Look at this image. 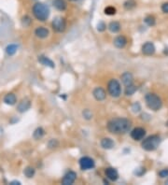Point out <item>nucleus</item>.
Wrapping results in <instances>:
<instances>
[{"mask_svg": "<svg viewBox=\"0 0 168 185\" xmlns=\"http://www.w3.org/2000/svg\"><path fill=\"white\" fill-rule=\"evenodd\" d=\"M131 122L125 118H116L108 122L107 130L112 134H124L128 132L131 128Z\"/></svg>", "mask_w": 168, "mask_h": 185, "instance_id": "nucleus-1", "label": "nucleus"}, {"mask_svg": "<svg viewBox=\"0 0 168 185\" xmlns=\"http://www.w3.org/2000/svg\"><path fill=\"white\" fill-rule=\"evenodd\" d=\"M33 14L37 20L40 22L46 21L50 16V9L49 8L41 2H37L33 6Z\"/></svg>", "mask_w": 168, "mask_h": 185, "instance_id": "nucleus-2", "label": "nucleus"}, {"mask_svg": "<svg viewBox=\"0 0 168 185\" xmlns=\"http://www.w3.org/2000/svg\"><path fill=\"white\" fill-rule=\"evenodd\" d=\"M145 101H146V104L149 107V109H150L154 111L159 110L163 106L161 98L155 94H148L145 96Z\"/></svg>", "mask_w": 168, "mask_h": 185, "instance_id": "nucleus-3", "label": "nucleus"}, {"mask_svg": "<svg viewBox=\"0 0 168 185\" xmlns=\"http://www.w3.org/2000/svg\"><path fill=\"white\" fill-rule=\"evenodd\" d=\"M159 144H160V137L154 135L144 139V141L142 142V148L148 151H152L158 148Z\"/></svg>", "mask_w": 168, "mask_h": 185, "instance_id": "nucleus-4", "label": "nucleus"}, {"mask_svg": "<svg viewBox=\"0 0 168 185\" xmlns=\"http://www.w3.org/2000/svg\"><path fill=\"white\" fill-rule=\"evenodd\" d=\"M107 90H108L109 94L111 96H113V97H119L121 95V84L115 79L109 80V82L107 84Z\"/></svg>", "mask_w": 168, "mask_h": 185, "instance_id": "nucleus-5", "label": "nucleus"}, {"mask_svg": "<svg viewBox=\"0 0 168 185\" xmlns=\"http://www.w3.org/2000/svg\"><path fill=\"white\" fill-rule=\"evenodd\" d=\"M51 26L53 28V30H55L56 32H64L65 30V27H66V23L65 20L62 17H56L52 23H51Z\"/></svg>", "mask_w": 168, "mask_h": 185, "instance_id": "nucleus-6", "label": "nucleus"}, {"mask_svg": "<svg viewBox=\"0 0 168 185\" xmlns=\"http://www.w3.org/2000/svg\"><path fill=\"white\" fill-rule=\"evenodd\" d=\"M79 165L82 170H88L94 167V161L90 157H82L79 160Z\"/></svg>", "mask_w": 168, "mask_h": 185, "instance_id": "nucleus-7", "label": "nucleus"}, {"mask_svg": "<svg viewBox=\"0 0 168 185\" xmlns=\"http://www.w3.org/2000/svg\"><path fill=\"white\" fill-rule=\"evenodd\" d=\"M146 135V130L142 127H136L131 132V137L134 140H141Z\"/></svg>", "mask_w": 168, "mask_h": 185, "instance_id": "nucleus-8", "label": "nucleus"}, {"mask_svg": "<svg viewBox=\"0 0 168 185\" xmlns=\"http://www.w3.org/2000/svg\"><path fill=\"white\" fill-rule=\"evenodd\" d=\"M76 179H77V174L74 171H69L65 175L62 182L64 185H70V184H73L75 182Z\"/></svg>", "mask_w": 168, "mask_h": 185, "instance_id": "nucleus-9", "label": "nucleus"}, {"mask_svg": "<svg viewBox=\"0 0 168 185\" xmlns=\"http://www.w3.org/2000/svg\"><path fill=\"white\" fill-rule=\"evenodd\" d=\"M93 94L94 96V98L96 99V100L98 101H103L106 99L107 97V94H106V91L101 88V87H97L93 90Z\"/></svg>", "mask_w": 168, "mask_h": 185, "instance_id": "nucleus-10", "label": "nucleus"}, {"mask_svg": "<svg viewBox=\"0 0 168 185\" xmlns=\"http://www.w3.org/2000/svg\"><path fill=\"white\" fill-rule=\"evenodd\" d=\"M105 174H106L107 178L108 180H112V181L117 180L118 178H119V173H118V171H117L115 168H113V167H108V168H107L106 171H105Z\"/></svg>", "mask_w": 168, "mask_h": 185, "instance_id": "nucleus-11", "label": "nucleus"}, {"mask_svg": "<svg viewBox=\"0 0 168 185\" xmlns=\"http://www.w3.org/2000/svg\"><path fill=\"white\" fill-rule=\"evenodd\" d=\"M30 107H31V102H30V100H28V99H23V100H22V101L19 103L17 109H18L19 112L23 113V112H25V111H27L28 109H29Z\"/></svg>", "mask_w": 168, "mask_h": 185, "instance_id": "nucleus-12", "label": "nucleus"}, {"mask_svg": "<svg viewBox=\"0 0 168 185\" xmlns=\"http://www.w3.org/2000/svg\"><path fill=\"white\" fill-rule=\"evenodd\" d=\"M142 52L145 55H151L155 52V47H154L153 43L151 42H147L142 47Z\"/></svg>", "mask_w": 168, "mask_h": 185, "instance_id": "nucleus-13", "label": "nucleus"}, {"mask_svg": "<svg viewBox=\"0 0 168 185\" xmlns=\"http://www.w3.org/2000/svg\"><path fill=\"white\" fill-rule=\"evenodd\" d=\"M52 5L56 9L60 10V11L65 10L67 8V3H66L65 0H53Z\"/></svg>", "mask_w": 168, "mask_h": 185, "instance_id": "nucleus-14", "label": "nucleus"}, {"mask_svg": "<svg viewBox=\"0 0 168 185\" xmlns=\"http://www.w3.org/2000/svg\"><path fill=\"white\" fill-rule=\"evenodd\" d=\"M35 35L39 38H45V37H47L49 36V30L45 27L40 26V27H37L36 29Z\"/></svg>", "mask_w": 168, "mask_h": 185, "instance_id": "nucleus-15", "label": "nucleus"}, {"mask_svg": "<svg viewBox=\"0 0 168 185\" xmlns=\"http://www.w3.org/2000/svg\"><path fill=\"white\" fill-rule=\"evenodd\" d=\"M126 44H127V39H126L123 36H119L114 39V45H115V47H117L119 49L124 48Z\"/></svg>", "mask_w": 168, "mask_h": 185, "instance_id": "nucleus-16", "label": "nucleus"}, {"mask_svg": "<svg viewBox=\"0 0 168 185\" xmlns=\"http://www.w3.org/2000/svg\"><path fill=\"white\" fill-rule=\"evenodd\" d=\"M133 75L129 72H125L122 74L121 76V80H122V83L125 85L126 87L129 86V85L133 84Z\"/></svg>", "mask_w": 168, "mask_h": 185, "instance_id": "nucleus-17", "label": "nucleus"}, {"mask_svg": "<svg viewBox=\"0 0 168 185\" xmlns=\"http://www.w3.org/2000/svg\"><path fill=\"white\" fill-rule=\"evenodd\" d=\"M101 146L106 149V150H110L112 149L114 146H115V143L114 141L112 140L111 138H108V137H105L101 140Z\"/></svg>", "mask_w": 168, "mask_h": 185, "instance_id": "nucleus-18", "label": "nucleus"}, {"mask_svg": "<svg viewBox=\"0 0 168 185\" xmlns=\"http://www.w3.org/2000/svg\"><path fill=\"white\" fill-rule=\"evenodd\" d=\"M16 100H17V98H16V95L14 94H6V96L4 97V102H5V104L9 105V106H12V105L15 104V103H16Z\"/></svg>", "mask_w": 168, "mask_h": 185, "instance_id": "nucleus-19", "label": "nucleus"}, {"mask_svg": "<svg viewBox=\"0 0 168 185\" xmlns=\"http://www.w3.org/2000/svg\"><path fill=\"white\" fill-rule=\"evenodd\" d=\"M137 3L135 0H126V1L123 3V8L126 10H132L136 7Z\"/></svg>", "mask_w": 168, "mask_h": 185, "instance_id": "nucleus-20", "label": "nucleus"}, {"mask_svg": "<svg viewBox=\"0 0 168 185\" xmlns=\"http://www.w3.org/2000/svg\"><path fill=\"white\" fill-rule=\"evenodd\" d=\"M108 29L112 32V33H117L120 31L121 29V24L118 22H111L108 25Z\"/></svg>", "mask_w": 168, "mask_h": 185, "instance_id": "nucleus-21", "label": "nucleus"}, {"mask_svg": "<svg viewBox=\"0 0 168 185\" xmlns=\"http://www.w3.org/2000/svg\"><path fill=\"white\" fill-rule=\"evenodd\" d=\"M38 61L44 66H48L50 67H54V64L51 60H50L48 57H45V56H39Z\"/></svg>", "mask_w": 168, "mask_h": 185, "instance_id": "nucleus-22", "label": "nucleus"}, {"mask_svg": "<svg viewBox=\"0 0 168 185\" xmlns=\"http://www.w3.org/2000/svg\"><path fill=\"white\" fill-rule=\"evenodd\" d=\"M17 49H18L17 45H15V44H10V45H9V46L6 48V52H7L9 56H11V55H13V54L16 53Z\"/></svg>", "mask_w": 168, "mask_h": 185, "instance_id": "nucleus-23", "label": "nucleus"}, {"mask_svg": "<svg viewBox=\"0 0 168 185\" xmlns=\"http://www.w3.org/2000/svg\"><path fill=\"white\" fill-rule=\"evenodd\" d=\"M104 12L106 15H108V16H112V15H115L116 12H117V9L116 8L112 7V6H108L105 9H104Z\"/></svg>", "mask_w": 168, "mask_h": 185, "instance_id": "nucleus-24", "label": "nucleus"}, {"mask_svg": "<svg viewBox=\"0 0 168 185\" xmlns=\"http://www.w3.org/2000/svg\"><path fill=\"white\" fill-rule=\"evenodd\" d=\"M44 133H45V131H44L43 128L38 127V128H37V129L35 130L33 136H34V137H35L36 139H39V138H41L42 137L44 136Z\"/></svg>", "mask_w": 168, "mask_h": 185, "instance_id": "nucleus-25", "label": "nucleus"}, {"mask_svg": "<svg viewBox=\"0 0 168 185\" xmlns=\"http://www.w3.org/2000/svg\"><path fill=\"white\" fill-rule=\"evenodd\" d=\"M23 173H24V175H25L27 178H32V177H34L36 171H35V168H33V167H31V166H27V167L24 169Z\"/></svg>", "mask_w": 168, "mask_h": 185, "instance_id": "nucleus-26", "label": "nucleus"}, {"mask_svg": "<svg viewBox=\"0 0 168 185\" xmlns=\"http://www.w3.org/2000/svg\"><path fill=\"white\" fill-rule=\"evenodd\" d=\"M136 89L137 88L135 86V85L131 84V85H129V86L126 87V89H125V94L126 95H132V94H134L135 93Z\"/></svg>", "mask_w": 168, "mask_h": 185, "instance_id": "nucleus-27", "label": "nucleus"}, {"mask_svg": "<svg viewBox=\"0 0 168 185\" xmlns=\"http://www.w3.org/2000/svg\"><path fill=\"white\" fill-rule=\"evenodd\" d=\"M144 21H145V23H146L149 26H153L154 24H155V18H154L153 16H151V15L147 16Z\"/></svg>", "mask_w": 168, "mask_h": 185, "instance_id": "nucleus-28", "label": "nucleus"}, {"mask_svg": "<svg viewBox=\"0 0 168 185\" xmlns=\"http://www.w3.org/2000/svg\"><path fill=\"white\" fill-rule=\"evenodd\" d=\"M31 23H32V20H31V18H30L29 16H24V17H23V19H22V23H23V26H25V27L29 26V25L31 24Z\"/></svg>", "mask_w": 168, "mask_h": 185, "instance_id": "nucleus-29", "label": "nucleus"}, {"mask_svg": "<svg viewBox=\"0 0 168 185\" xmlns=\"http://www.w3.org/2000/svg\"><path fill=\"white\" fill-rule=\"evenodd\" d=\"M58 145H59V143L56 139H51L49 141V143H48L49 148H56V147H58Z\"/></svg>", "mask_w": 168, "mask_h": 185, "instance_id": "nucleus-30", "label": "nucleus"}, {"mask_svg": "<svg viewBox=\"0 0 168 185\" xmlns=\"http://www.w3.org/2000/svg\"><path fill=\"white\" fill-rule=\"evenodd\" d=\"M106 28H107V25H106L105 23H103V22H100L99 23L97 24V30L99 31V32H103V31H105V30H106Z\"/></svg>", "mask_w": 168, "mask_h": 185, "instance_id": "nucleus-31", "label": "nucleus"}, {"mask_svg": "<svg viewBox=\"0 0 168 185\" xmlns=\"http://www.w3.org/2000/svg\"><path fill=\"white\" fill-rule=\"evenodd\" d=\"M83 116H84V118L87 119V120H90V119L93 118V114H92V112L89 109H85L83 111Z\"/></svg>", "mask_w": 168, "mask_h": 185, "instance_id": "nucleus-32", "label": "nucleus"}, {"mask_svg": "<svg viewBox=\"0 0 168 185\" xmlns=\"http://www.w3.org/2000/svg\"><path fill=\"white\" fill-rule=\"evenodd\" d=\"M159 176L161 178H166V177H168V168L163 169L162 171H160L159 172Z\"/></svg>", "mask_w": 168, "mask_h": 185, "instance_id": "nucleus-33", "label": "nucleus"}, {"mask_svg": "<svg viewBox=\"0 0 168 185\" xmlns=\"http://www.w3.org/2000/svg\"><path fill=\"white\" fill-rule=\"evenodd\" d=\"M161 9H162V11H163V13H168V2L163 3V4L162 5Z\"/></svg>", "mask_w": 168, "mask_h": 185, "instance_id": "nucleus-34", "label": "nucleus"}, {"mask_svg": "<svg viewBox=\"0 0 168 185\" xmlns=\"http://www.w3.org/2000/svg\"><path fill=\"white\" fill-rule=\"evenodd\" d=\"M10 184H12V185H13V184H21V183H20L19 181H11V182H10Z\"/></svg>", "mask_w": 168, "mask_h": 185, "instance_id": "nucleus-35", "label": "nucleus"}, {"mask_svg": "<svg viewBox=\"0 0 168 185\" xmlns=\"http://www.w3.org/2000/svg\"><path fill=\"white\" fill-rule=\"evenodd\" d=\"M165 184H168V180H166V181H165Z\"/></svg>", "mask_w": 168, "mask_h": 185, "instance_id": "nucleus-36", "label": "nucleus"}, {"mask_svg": "<svg viewBox=\"0 0 168 185\" xmlns=\"http://www.w3.org/2000/svg\"><path fill=\"white\" fill-rule=\"evenodd\" d=\"M70 1H77V0H70Z\"/></svg>", "mask_w": 168, "mask_h": 185, "instance_id": "nucleus-37", "label": "nucleus"}]
</instances>
